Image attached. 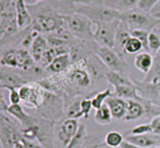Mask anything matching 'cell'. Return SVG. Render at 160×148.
<instances>
[{
    "label": "cell",
    "instance_id": "b9f144b4",
    "mask_svg": "<svg viewBox=\"0 0 160 148\" xmlns=\"http://www.w3.org/2000/svg\"><path fill=\"white\" fill-rule=\"evenodd\" d=\"M28 5H34L44 1H48V0H25Z\"/></svg>",
    "mask_w": 160,
    "mask_h": 148
},
{
    "label": "cell",
    "instance_id": "5bb4252c",
    "mask_svg": "<svg viewBox=\"0 0 160 148\" xmlns=\"http://www.w3.org/2000/svg\"><path fill=\"white\" fill-rule=\"evenodd\" d=\"M124 140L140 148H153L160 145V136L152 133L124 136Z\"/></svg>",
    "mask_w": 160,
    "mask_h": 148
},
{
    "label": "cell",
    "instance_id": "d4e9b609",
    "mask_svg": "<svg viewBox=\"0 0 160 148\" xmlns=\"http://www.w3.org/2000/svg\"><path fill=\"white\" fill-rule=\"evenodd\" d=\"M123 141H124V136L117 130L109 131L106 133L104 138L105 144L109 147L112 148L120 147Z\"/></svg>",
    "mask_w": 160,
    "mask_h": 148
},
{
    "label": "cell",
    "instance_id": "7bdbcfd3",
    "mask_svg": "<svg viewBox=\"0 0 160 148\" xmlns=\"http://www.w3.org/2000/svg\"><path fill=\"white\" fill-rule=\"evenodd\" d=\"M22 140V139H21ZM19 140L17 143H15V146H14V148H25V146H23V143H22V140Z\"/></svg>",
    "mask_w": 160,
    "mask_h": 148
},
{
    "label": "cell",
    "instance_id": "7a4b0ae2",
    "mask_svg": "<svg viewBox=\"0 0 160 148\" xmlns=\"http://www.w3.org/2000/svg\"><path fill=\"white\" fill-rule=\"evenodd\" d=\"M120 20L128 25L131 31L133 30H143L150 32L160 23V19L155 17L152 12H145L138 7L121 12Z\"/></svg>",
    "mask_w": 160,
    "mask_h": 148
},
{
    "label": "cell",
    "instance_id": "f1b7e54d",
    "mask_svg": "<svg viewBox=\"0 0 160 148\" xmlns=\"http://www.w3.org/2000/svg\"><path fill=\"white\" fill-rule=\"evenodd\" d=\"M142 50H144L143 45L141 43L139 40L136 37L131 36L128 38L123 46V52L124 54L128 55H137L138 53L141 52Z\"/></svg>",
    "mask_w": 160,
    "mask_h": 148
},
{
    "label": "cell",
    "instance_id": "52a82bcc",
    "mask_svg": "<svg viewBox=\"0 0 160 148\" xmlns=\"http://www.w3.org/2000/svg\"><path fill=\"white\" fill-rule=\"evenodd\" d=\"M23 106L38 111L45 100L46 90L35 81L28 82L18 88Z\"/></svg>",
    "mask_w": 160,
    "mask_h": 148
},
{
    "label": "cell",
    "instance_id": "bcb514c9",
    "mask_svg": "<svg viewBox=\"0 0 160 148\" xmlns=\"http://www.w3.org/2000/svg\"><path fill=\"white\" fill-rule=\"evenodd\" d=\"M102 148H112V147H109V146H107L106 144H105L104 146H103ZM117 148H120V147H117Z\"/></svg>",
    "mask_w": 160,
    "mask_h": 148
},
{
    "label": "cell",
    "instance_id": "4fadbf2b",
    "mask_svg": "<svg viewBox=\"0 0 160 148\" xmlns=\"http://www.w3.org/2000/svg\"><path fill=\"white\" fill-rule=\"evenodd\" d=\"M16 20L20 31L29 27L32 24V17L25 0H14Z\"/></svg>",
    "mask_w": 160,
    "mask_h": 148
},
{
    "label": "cell",
    "instance_id": "681fc988",
    "mask_svg": "<svg viewBox=\"0 0 160 148\" xmlns=\"http://www.w3.org/2000/svg\"><path fill=\"white\" fill-rule=\"evenodd\" d=\"M160 12V9H159V11H157V12Z\"/></svg>",
    "mask_w": 160,
    "mask_h": 148
},
{
    "label": "cell",
    "instance_id": "60d3db41",
    "mask_svg": "<svg viewBox=\"0 0 160 148\" xmlns=\"http://www.w3.org/2000/svg\"><path fill=\"white\" fill-rule=\"evenodd\" d=\"M120 148H140L138 146L134 145V143H130V142L127 141V140H124V141L123 142V143L120 146Z\"/></svg>",
    "mask_w": 160,
    "mask_h": 148
},
{
    "label": "cell",
    "instance_id": "8992f818",
    "mask_svg": "<svg viewBox=\"0 0 160 148\" xmlns=\"http://www.w3.org/2000/svg\"><path fill=\"white\" fill-rule=\"evenodd\" d=\"M63 73L67 84L69 83V84L80 90L88 89L95 80L88 68L86 59L72 63Z\"/></svg>",
    "mask_w": 160,
    "mask_h": 148
},
{
    "label": "cell",
    "instance_id": "ac0fdd59",
    "mask_svg": "<svg viewBox=\"0 0 160 148\" xmlns=\"http://www.w3.org/2000/svg\"><path fill=\"white\" fill-rule=\"evenodd\" d=\"M131 37V30L129 29L128 25L123 21L120 20V24L117 28V34L115 37V43H114L113 49L118 53L120 55L123 56L124 55L123 52V46L129 37Z\"/></svg>",
    "mask_w": 160,
    "mask_h": 148
},
{
    "label": "cell",
    "instance_id": "74e56055",
    "mask_svg": "<svg viewBox=\"0 0 160 148\" xmlns=\"http://www.w3.org/2000/svg\"><path fill=\"white\" fill-rule=\"evenodd\" d=\"M22 143L25 148H44L37 140H29L22 137Z\"/></svg>",
    "mask_w": 160,
    "mask_h": 148
},
{
    "label": "cell",
    "instance_id": "d6986e66",
    "mask_svg": "<svg viewBox=\"0 0 160 148\" xmlns=\"http://www.w3.org/2000/svg\"><path fill=\"white\" fill-rule=\"evenodd\" d=\"M50 47L45 35L42 34H39L35 37L32 45H31V48H30V52H31L32 58L36 63H38L44 53Z\"/></svg>",
    "mask_w": 160,
    "mask_h": 148
},
{
    "label": "cell",
    "instance_id": "7dc6e473",
    "mask_svg": "<svg viewBox=\"0 0 160 148\" xmlns=\"http://www.w3.org/2000/svg\"><path fill=\"white\" fill-rule=\"evenodd\" d=\"M0 148H3V146H2V145L1 142H0Z\"/></svg>",
    "mask_w": 160,
    "mask_h": 148
},
{
    "label": "cell",
    "instance_id": "6da1fadb",
    "mask_svg": "<svg viewBox=\"0 0 160 148\" xmlns=\"http://www.w3.org/2000/svg\"><path fill=\"white\" fill-rule=\"evenodd\" d=\"M56 122L40 115L28 114L21 126L22 137L26 140H37L44 148H55L54 126Z\"/></svg>",
    "mask_w": 160,
    "mask_h": 148
},
{
    "label": "cell",
    "instance_id": "9a60e30c",
    "mask_svg": "<svg viewBox=\"0 0 160 148\" xmlns=\"http://www.w3.org/2000/svg\"><path fill=\"white\" fill-rule=\"evenodd\" d=\"M71 64L72 61L70 53H65L55 58L45 69L47 73L50 74H62L68 69Z\"/></svg>",
    "mask_w": 160,
    "mask_h": 148
},
{
    "label": "cell",
    "instance_id": "e0dca14e",
    "mask_svg": "<svg viewBox=\"0 0 160 148\" xmlns=\"http://www.w3.org/2000/svg\"><path fill=\"white\" fill-rule=\"evenodd\" d=\"M106 104L110 110L112 118L115 119L123 120L127 111L126 100L112 95L106 100Z\"/></svg>",
    "mask_w": 160,
    "mask_h": 148
},
{
    "label": "cell",
    "instance_id": "277c9868",
    "mask_svg": "<svg viewBox=\"0 0 160 148\" xmlns=\"http://www.w3.org/2000/svg\"><path fill=\"white\" fill-rule=\"evenodd\" d=\"M22 127L18 121L4 111H0V142L3 148H14L22 139Z\"/></svg>",
    "mask_w": 160,
    "mask_h": 148
},
{
    "label": "cell",
    "instance_id": "e575fe53",
    "mask_svg": "<svg viewBox=\"0 0 160 148\" xmlns=\"http://www.w3.org/2000/svg\"><path fill=\"white\" fill-rule=\"evenodd\" d=\"M2 89L9 91V101L10 104H18L21 103L18 88L13 87H4Z\"/></svg>",
    "mask_w": 160,
    "mask_h": 148
},
{
    "label": "cell",
    "instance_id": "cb8c5ba5",
    "mask_svg": "<svg viewBox=\"0 0 160 148\" xmlns=\"http://www.w3.org/2000/svg\"><path fill=\"white\" fill-rule=\"evenodd\" d=\"M145 82H160V49L153 55V65L149 73L145 76Z\"/></svg>",
    "mask_w": 160,
    "mask_h": 148
},
{
    "label": "cell",
    "instance_id": "4316f807",
    "mask_svg": "<svg viewBox=\"0 0 160 148\" xmlns=\"http://www.w3.org/2000/svg\"><path fill=\"white\" fill-rule=\"evenodd\" d=\"M112 95V91L110 87H107L102 91H98L94 93L93 96L91 98L92 104L94 109H98L101 107L106 103V101Z\"/></svg>",
    "mask_w": 160,
    "mask_h": 148
},
{
    "label": "cell",
    "instance_id": "4dcf8cb0",
    "mask_svg": "<svg viewBox=\"0 0 160 148\" xmlns=\"http://www.w3.org/2000/svg\"><path fill=\"white\" fill-rule=\"evenodd\" d=\"M104 145V140H102L101 136L95 135H88L81 148H102Z\"/></svg>",
    "mask_w": 160,
    "mask_h": 148
},
{
    "label": "cell",
    "instance_id": "1f68e13d",
    "mask_svg": "<svg viewBox=\"0 0 160 148\" xmlns=\"http://www.w3.org/2000/svg\"><path fill=\"white\" fill-rule=\"evenodd\" d=\"M152 129L149 123L148 124H140L134 126L130 129L123 136H133V135H143V134L151 133Z\"/></svg>",
    "mask_w": 160,
    "mask_h": 148
},
{
    "label": "cell",
    "instance_id": "44dd1931",
    "mask_svg": "<svg viewBox=\"0 0 160 148\" xmlns=\"http://www.w3.org/2000/svg\"><path fill=\"white\" fill-rule=\"evenodd\" d=\"M138 2L139 0H105L103 5L121 13L137 8Z\"/></svg>",
    "mask_w": 160,
    "mask_h": 148
},
{
    "label": "cell",
    "instance_id": "7c38bea8",
    "mask_svg": "<svg viewBox=\"0 0 160 148\" xmlns=\"http://www.w3.org/2000/svg\"><path fill=\"white\" fill-rule=\"evenodd\" d=\"M78 119L66 118L60 124L57 130V136L62 147H65L76 135L79 129Z\"/></svg>",
    "mask_w": 160,
    "mask_h": 148
},
{
    "label": "cell",
    "instance_id": "30bf717a",
    "mask_svg": "<svg viewBox=\"0 0 160 148\" xmlns=\"http://www.w3.org/2000/svg\"><path fill=\"white\" fill-rule=\"evenodd\" d=\"M120 20L107 23H94V39L98 46L113 48L115 37Z\"/></svg>",
    "mask_w": 160,
    "mask_h": 148
},
{
    "label": "cell",
    "instance_id": "2e32d148",
    "mask_svg": "<svg viewBox=\"0 0 160 148\" xmlns=\"http://www.w3.org/2000/svg\"><path fill=\"white\" fill-rule=\"evenodd\" d=\"M127 111L123 121L130 122L140 119L146 116V109L143 103L134 100H126Z\"/></svg>",
    "mask_w": 160,
    "mask_h": 148
},
{
    "label": "cell",
    "instance_id": "83f0119b",
    "mask_svg": "<svg viewBox=\"0 0 160 148\" xmlns=\"http://www.w3.org/2000/svg\"><path fill=\"white\" fill-rule=\"evenodd\" d=\"M148 52L154 55L160 49V28H154L150 31L148 40Z\"/></svg>",
    "mask_w": 160,
    "mask_h": 148
},
{
    "label": "cell",
    "instance_id": "9c48e42d",
    "mask_svg": "<svg viewBox=\"0 0 160 148\" xmlns=\"http://www.w3.org/2000/svg\"><path fill=\"white\" fill-rule=\"evenodd\" d=\"M95 54L109 71L128 75V64L124 57L120 55L113 48L98 46Z\"/></svg>",
    "mask_w": 160,
    "mask_h": 148
},
{
    "label": "cell",
    "instance_id": "484cf974",
    "mask_svg": "<svg viewBox=\"0 0 160 148\" xmlns=\"http://www.w3.org/2000/svg\"><path fill=\"white\" fill-rule=\"evenodd\" d=\"M88 136L87 129L84 125H80L76 135L73 137L70 143L63 148H81Z\"/></svg>",
    "mask_w": 160,
    "mask_h": 148
},
{
    "label": "cell",
    "instance_id": "603a6c76",
    "mask_svg": "<svg viewBox=\"0 0 160 148\" xmlns=\"http://www.w3.org/2000/svg\"><path fill=\"white\" fill-rule=\"evenodd\" d=\"M112 115L107 104L105 103L101 107L96 109L94 115L95 122L100 126H107L112 121Z\"/></svg>",
    "mask_w": 160,
    "mask_h": 148
},
{
    "label": "cell",
    "instance_id": "f6af8a7d",
    "mask_svg": "<svg viewBox=\"0 0 160 148\" xmlns=\"http://www.w3.org/2000/svg\"><path fill=\"white\" fill-rule=\"evenodd\" d=\"M153 15L157 17L158 19H160V12H155V13H153Z\"/></svg>",
    "mask_w": 160,
    "mask_h": 148
},
{
    "label": "cell",
    "instance_id": "8d00e7d4",
    "mask_svg": "<svg viewBox=\"0 0 160 148\" xmlns=\"http://www.w3.org/2000/svg\"><path fill=\"white\" fill-rule=\"evenodd\" d=\"M149 125L151 126L152 132L160 136V114H157L152 118Z\"/></svg>",
    "mask_w": 160,
    "mask_h": 148
},
{
    "label": "cell",
    "instance_id": "c3c4849f",
    "mask_svg": "<svg viewBox=\"0 0 160 148\" xmlns=\"http://www.w3.org/2000/svg\"><path fill=\"white\" fill-rule=\"evenodd\" d=\"M153 148H160V145H159V146H155V147H153Z\"/></svg>",
    "mask_w": 160,
    "mask_h": 148
},
{
    "label": "cell",
    "instance_id": "ab89813d",
    "mask_svg": "<svg viewBox=\"0 0 160 148\" xmlns=\"http://www.w3.org/2000/svg\"><path fill=\"white\" fill-rule=\"evenodd\" d=\"M7 107L8 104H6V101H5L2 93L0 91V111H4V112H6Z\"/></svg>",
    "mask_w": 160,
    "mask_h": 148
},
{
    "label": "cell",
    "instance_id": "ee69618b",
    "mask_svg": "<svg viewBox=\"0 0 160 148\" xmlns=\"http://www.w3.org/2000/svg\"><path fill=\"white\" fill-rule=\"evenodd\" d=\"M105 0H95L93 3H97V4H103Z\"/></svg>",
    "mask_w": 160,
    "mask_h": 148
},
{
    "label": "cell",
    "instance_id": "ffe728a7",
    "mask_svg": "<svg viewBox=\"0 0 160 148\" xmlns=\"http://www.w3.org/2000/svg\"><path fill=\"white\" fill-rule=\"evenodd\" d=\"M134 65L137 69L147 75L152 67L153 55L145 51L138 53L134 57Z\"/></svg>",
    "mask_w": 160,
    "mask_h": 148
},
{
    "label": "cell",
    "instance_id": "5b68a950",
    "mask_svg": "<svg viewBox=\"0 0 160 148\" xmlns=\"http://www.w3.org/2000/svg\"><path fill=\"white\" fill-rule=\"evenodd\" d=\"M74 12L85 16L93 23H107L120 20V12L113 10L103 4L92 3L89 5H74Z\"/></svg>",
    "mask_w": 160,
    "mask_h": 148
},
{
    "label": "cell",
    "instance_id": "3957f363",
    "mask_svg": "<svg viewBox=\"0 0 160 148\" xmlns=\"http://www.w3.org/2000/svg\"><path fill=\"white\" fill-rule=\"evenodd\" d=\"M66 25L70 34L81 41H95L94 23L85 16L72 12L64 16Z\"/></svg>",
    "mask_w": 160,
    "mask_h": 148
},
{
    "label": "cell",
    "instance_id": "8fae6325",
    "mask_svg": "<svg viewBox=\"0 0 160 148\" xmlns=\"http://www.w3.org/2000/svg\"><path fill=\"white\" fill-rule=\"evenodd\" d=\"M29 82L26 73L15 69L0 66V89L4 87L19 88Z\"/></svg>",
    "mask_w": 160,
    "mask_h": 148
},
{
    "label": "cell",
    "instance_id": "836d02e7",
    "mask_svg": "<svg viewBox=\"0 0 160 148\" xmlns=\"http://www.w3.org/2000/svg\"><path fill=\"white\" fill-rule=\"evenodd\" d=\"M93 108L92 104V100L91 98H81V110L82 114V118L87 119L89 118L91 111Z\"/></svg>",
    "mask_w": 160,
    "mask_h": 148
},
{
    "label": "cell",
    "instance_id": "7402d4cb",
    "mask_svg": "<svg viewBox=\"0 0 160 148\" xmlns=\"http://www.w3.org/2000/svg\"><path fill=\"white\" fill-rule=\"evenodd\" d=\"M105 79L112 87H117V86L133 85L134 84L131 77H130L128 75L122 74V73H117V72H112L109 71V70H108L107 73H106Z\"/></svg>",
    "mask_w": 160,
    "mask_h": 148
},
{
    "label": "cell",
    "instance_id": "d590c367",
    "mask_svg": "<svg viewBox=\"0 0 160 148\" xmlns=\"http://www.w3.org/2000/svg\"><path fill=\"white\" fill-rule=\"evenodd\" d=\"M159 2L160 0H139L138 7L145 12H152V10Z\"/></svg>",
    "mask_w": 160,
    "mask_h": 148
},
{
    "label": "cell",
    "instance_id": "ba28073f",
    "mask_svg": "<svg viewBox=\"0 0 160 148\" xmlns=\"http://www.w3.org/2000/svg\"><path fill=\"white\" fill-rule=\"evenodd\" d=\"M63 106L62 98L46 90L45 100L38 110V113L43 118L56 122L63 117Z\"/></svg>",
    "mask_w": 160,
    "mask_h": 148
},
{
    "label": "cell",
    "instance_id": "f546056e",
    "mask_svg": "<svg viewBox=\"0 0 160 148\" xmlns=\"http://www.w3.org/2000/svg\"><path fill=\"white\" fill-rule=\"evenodd\" d=\"M81 98H76V100L73 101L69 105L67 110V118H74V119H79L82 118V114L81 110Z\"/></svg>",
    "mask_w": 160,
    "mask_h": 148
},
{
    "label": "cell",
    "instance_id": "f35d334b",
    "mask_svg": "<svg viewBox=\"0 0 160 148\" xmlns=\"http://www.w3.org/2000/svg\"><path fill=\"white\" fill-rule=\"evenodd\" d=\"M74 5H89L95 2V0H69Z\"/></svg>",
    "mask_w": 160,
    "mask_h": 148
},
{
    "label": "cell",
    "instance_id": "d6a6232c",
    "mask_svg": "<svg viewBox=\"0 0 160 148\" xmlns=\"http://www.w3.org/2000/svg\"><path fill=\"white\" fill-rule=\"evenodd\" d=\"M131 36L136 37L138 40L141 41V43L143 45L144 51H148V34L149 32L143 30H133L131 31Z\"/></svg>",
    "mask_w": 160,
    "mask_h": 148
}]
</instances>
